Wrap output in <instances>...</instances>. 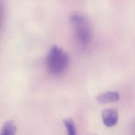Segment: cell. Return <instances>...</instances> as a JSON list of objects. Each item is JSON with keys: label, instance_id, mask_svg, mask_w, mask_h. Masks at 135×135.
<instances>
[{"label": "cell", "instance_id": "obj_1", "mask_svg": "<svg viewBox=\"0 0 135 135\" xmlns=\"http://www.w3.org/2000/svg\"><path fill=\"white\" fill-rule=\"evenodd\" d=\"M70 21L77 40L82 44H88L92 38V28L88 17L80 13L71 15Z\"/></svg>", "mask_w": 135, "mask_h": 135}, {"label": "cell", "instance_id": "obj_2", "mask_svg": "<svg viewBox=\"0 0 135 135\" xmlns=\"http://www.w3.org/2000/svg\"><path fill=\"white\" fill-rule=\"evenodd\" d=\"M69 59L67 53L57 46H53L49 52L46 58L47 69L53 74L57 75L66 70Z\"/></svg>", "mask_w": 135, "mask_h": 135}, {"label": "cell", "instance_id": "obj_3", "mask_svg": "<svg viewBox=\"0 0 135 135\" xmlns=\"http://www.w3.org/2000/svg\"><path fill=\"white\" fill-rule=\"evenodd\" d=\"M119 114L118 111L114 109H107L102 113V118L103 123L108 127L115 125L118 122Z\"/></svg>", "mask_w": 135, "mask_h": 135}, {"label": "cell", "instance_id": "obj_4", "mask_svg": "<svg viewBox=\"0 0 135 135\" xmlns=\"http://www.w3.org/2000/svg\"><path fill=\"white\" fill-rule=\"evenodd\" d=\"M119 94L115 91H108L97 96V101L100 103L115 102L119 100Z\"/></svg>", "mask_w": 135, "mask_h": 135}, {"label": "cell", "instance_id": "obj_5", "mask_svg": "<svg viewBox=\"0 0 135 135\" xmlns=\"http://www.w3.org/2000/svg\"><path fill=\"white\" fill-rule=\"evenodd\" d=\"M16 127L13 121L6 122L3 125L0 135H15Z\"/></svg>", "mask_w": 135, "mask_h": 135}, {"label": "cell", "instance_id": "obj_6", "mask_svg": "<svg viewBox=\"0 0 135 135\" xmlns=\"http://www.w3.org/2000/svg\"><path fill=\"white\" fill-rule=\"evenodd\" d=\"M63 123L67 129L68 135H76L75 126L71 119H64Z\"/></svg>", "mask_w": 135, "mask_h": 135}, {"label": "cell", "instance_id": "obj_7", "mask_svg": "<svg viewBox=\"0 0 135 135\" xmlns=\"http://www.w3.org/2000/svg\"><path fill=\"white\" fill-rule=\"evenodd\" d=\"M4 15V6L2 0H0V25L2 24V22L3 18Z\"/></svg>", "mask_w": 135, "mask_h": 135}]
</instances>
